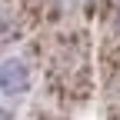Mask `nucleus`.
<instances>
[{
	"mask_svg": "<svg viewBox=\"0 0 120 120\" xmlns=\"http://www.w3.org/2000/svg\"><path fill=\"white\" fill-rule=\"evenodd\" d=\"M0 83H4V94L13 97V94H27L30 90V70L20 57H7L4 67H0Z\"/></svg>",
	"mask_w": 120,
	"mask_h": 120,
	"instance_id": "nucleus-1",
	"label": "nucleus"
}]
</instances>
